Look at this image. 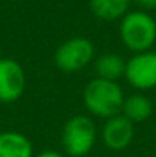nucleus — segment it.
Listing matches in <instances>:
<instances>
[{
  "label": "nucleus",
  "mask_w": 156,
  "mask_h": 157,
  "mask_svg": "<svg viewBox=\"0 0 156 157\" xmlns=\"http://www.w3.org/2000/svg\"><path fill=\"white\" fill-rule=\"evenodd\" d=\"M124 92L115 81L94 78L87 82L83 92V102L86 108L97 117L109 119L121 114L124 104Z\"/></svg>",
  "instance_id": "1"
},
{
  "label": "nucleus",
  "mask_w": 156,
  "mask_h": 157,
  "mask_svg": "<svg viewBox=\"0 0 156 157\" xmlns=\"http://www.w3.org/2000/svg\"><path fill=\"white\" fill-rule=\"evenodd\" d=\"M119 37L133 53L147 52L156 43V20L146 11H129L121 18Z\"/></svg>",
  "instance_id": "2"
},
{
  "label": "nucleus",
  "mask_w": 156,
  "mask_h": 157,
  "mask_svg": "<svg viewBox=\"0 0 156 157\" xmlns=\"http://www.w3.org/2000/svg\"><path fill=\"white\" fill-rule=\"evenodd\" d=\"M97 125L84 114H77L70 117L61 133V145L67 156L84 157L87 156L97 144Z\"/></svg>",
  "instance_id": "3"
},
{
  "label": "nucleus",
  "mask_w": 156,
  "mask_h": 157,
  "mask_svg": "<svg viewBox=\"0 0 156 157\" xmlns=\"http://www.w3.org/2000/svg\"><path fill=\"white\" fill-rule=\"evenodd\" d=\"M95 56V46L84 37H72L61 43L54 53V63L61 72H78L89 66Z\"/></svg>",
  "instance_id": "4"
},
{
  "label": "nucleus",
  "mask_w": 156,
  "mask_h": 157,
  "mask_svg": "<svg viewBox=\"0 0 156 157\" xmlns=\"http://www.w3.org/2000/svg\"><path fill=\"white\" fill-rule=\"evenodd\" d=\"M124 78L136 90L146 92L156 87V52L147 51L133 53L130 59L126 61Z\"/></svg>",
  "instance_id": "5"
},
{
  "label": "nucleus",
  "mask_w": 156,
  "mask_h": 157,
  "mask_svg": "<svg viewBox=\"0 0 156 157\" xmlns=\"http://www.w3.org/2000/svg\"><path fill=\"white\" fill-rule=\"evenodd\" d=\"M26 89V75L22 64L12 58H0V102L12 104Z\"/></svg>",
  "instance_id": "6"
},
{
  "label": "nucleus",
  "mask_w": 156,
  "mask_h": 157,
  "mask_svg": "<svg viewBox=\"0 0 156 157\" xmlns=\"http://www.w3.org/2000/svg\"><path fill=\"white\" fill-rule=\"evenodd\" d=\"M135 137V124L124 114H116L106 119L101 130L103 144L112 151L126 150Z\"/></svg>",
  "instance_id": "7"
},
{
  "label": "nucleus",
  "mask_w": 156,
  "mask_h": 157,
  "mask_svg": "<svg viewBox=\"0 0 156 157\" xmlns=\"http://www.w3.org/2000/svg\"><path fill=\"white\" fill-rule=\"evenodd\" d=\"M0 157H34L31 140L18 131L0 133Z\"/></svg>",
  "instance_id": "8"
},
{
  "label": "nucleus",
  "mask_w": 156,
  "mask_h": 157,
  "mask_svg": "<svg viewBox=\"0 0 156 157\" xmlns=\"http://www.w3.org/2000/svg\"><path fill=\"white\" fill-rule=\"evenodd\" d=\"M132 0H90L89 6L92 14L104 21L122 18L130 8Z\"/></svg>",
  "instance_id": "9"
},
{
  "label": "nucleus",
  "mask_w": 156,
  "mask_h": 157,
  "mask_svg": "<svg viewBox=\"0 0 156 157\" xmlns=\"http://www.w3.org/2000/svg\"><path fill=\"white\" fill-rule=\"evenodd\" d=\"M152 113H153L152 101L147 96L141 95V93H135V95L127 96L124 99L122 110H121V114H124L133 124L147 121L152 116Z\"/></svg>",
  "instance_id": "10"
},
{
  "label": "nucleus",
  "mask_w": 156,
  "mask_h": 157,
  "mask_svg": "<svg viewBox=\"0 0 156 157\" xmlns=\"http://www.w3.org/2000/svg\"><path fill=\"white\" fill-rule=\"evenodd\" d=\"M97 78L107 81H118L126 73V59L116 53H106L95 61Z\"/></svg>",
  "instance_id": "11"
},
{
  "label": "nucleus",
  "mask_w": 156,
  "mask_h": 157,
  "mask_svg": "<svg viewBox=\"0 0 156 157\" xmlns=\"http://www.w3.org/2000/svg\"><path fill=\"white\" fill-rule=\"evenodd\" d=\"M142 11H152L156 9V0H133Z\"/></svg>",
  "instance_id": "12"
},
{
  "label": "nucleus",
  "mask_w": 156,
  "mask_h": 157,
  "mask_svg": "<svg viewBox=\"0 0 156 157\" xmlns=\"http://www.w3.org/2000/svg\"><path fill=\"white\" fill-rule=\"evenodd\" d=\"M34 157H64L61 153H58V151H54V150H46V151H42V153H38L37 156Z\"/></svg>",
  "instance_id": "13"
}]
</instances>
